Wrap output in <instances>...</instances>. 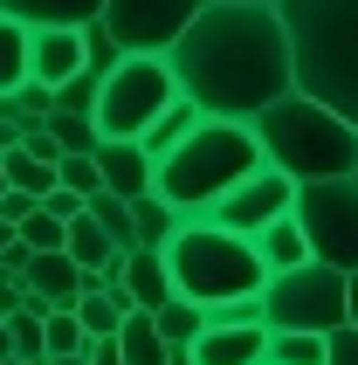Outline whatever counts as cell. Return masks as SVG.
<instances>
[{"label":"cell","instance_id":"cell-1","mask_svg":"<svg viewBox=\"0 0 358 365\" xmlns=\"http://www.w3.org/2000/svg\"><path fill=\"white\" fill-rule=\"evenodd\" d=\"M165 69L200 118H227V124H255L269 103L297 90L282 21L276 7H255V0H207V14L179 35Z\"/></svg>","mask_w":358,"mask_h":365},{"label":"cell","instance_id":"cell-2","mask_svg":"<svg viewBox=\"0 0 358 365\" xmlns=\"http://www.w3.org/2000/svg\"><path fill=\"white\" fill-rule=\"evenodd\" d=\"M297 97L358 131V0H276Z\"/></svg>","mask_w":358,"mask_h":365},{"label":"cell","instance_id":"cell-3","mask_svg":"<svg viewBox=\"0 0 358 365\" xmlns=\"http://www.w3.org/2000/svg\"><path fill=\"white\" fill-rule=\"evenodd\" d=\"M248 173H262L255 124L200 118L193 131H186V145H173L159 159V200L173 207L179 221H200V214H214Z\"/></svg>","mask_w":358,"mask_h":365},{"label":"cell","instance_id":"cell-4","mask_svg":"<svg viewBox=\"0 0 358 365\" xmlns=\"http://www.w3.org/2000/svg\"><path fill=\"white\" fill-rule=\"evenodd\" d=\"M255 145H262V165L282 173V180H297V186L358 180V131L344 118H331L324 103L297 97V90L255 118Z\"/></svg>","mask_w":358,"mask_h":365},{"label":"cell","instance_id":"cell-5","mask_svg":"<svg viewBox=\"0 0 358 365\" xmlns=\"http://www.w3.org/2000/svg\"><path fill=\"white\" fill-rule=\"evenodd\" d=\"M165 276H173V297L200 310H220V304H241V297H262L269 289V269H262L255 242H241L214 221H186L165 242Z\"/></svg>","mask_w":358,"mask_h":365},{"label":"cell","instance_id":"cell-6","mask_svg":"<svg viewBox=\"0 0 358 365\" xmlns=\"http://www.w3.org/2000/svg\"><path fill=\"white\" fill-rule=\"evenodd\" d=\"M262 317H269V331L331 338V331L352 324V276H338V269H324V262H303V269H290V276H269Z\"/></svg>","mask_w":358,"mask_h":365},{"label":"cell","instance_id":"cell-7","mask_svg":"<svg viewBox=\"0 0 358 365\" xmlns=\"http://www.w3.org/2000/svg\"><path fill=\"white\" fill-rule=\"evenodd\" d=\"M173 97H179V83H173V69L159 56H124L97 90V138L103 145H138L165 118Z\"/></svg>","mask_w":358,"mask_h":365},{"label":"cell","instance_id":"cell-8","mask_svg":"<svg viewBox=\"0 0 358 365\" xmlns=\"http://www.w3.org/2000/svg\"><path fill=\"white\" fill-rule=\"evenodd\" d=\"M290 221L303 227L310 262L338 269V276H358V180L297 186V214H290Z\"/></svg>","mask_w":358,"mask_h":365},{"label":"cell","instance_id":"cell-9","mask_svg":"<svg viewBox=\"0 0 358 365\" xmlns=\"http://www.w3.org/2000/svg\"><path fill=\"white\" fill-rule=\"evenodd\" d=\"M207 14V0H103V28L118 35L124 56H173L179 35Z\"/></svg>","mask_w":358,"mask_h":365},{"label":"cell","instance_id":"cell-10","mask_svg":"<svg viewBox=\"0 0 358 365\" xmlns=\"http://www.w3.org/2000/svg\"><path fill=\"white\" fill-rule=\"evenodd\" d=\"M290 214H297V180H282V173L262 165V173H248V180H241L214 214H200V221H214V227H227V235H241V242H255L262 227L290 221Z\"/></svg>","mask_w":358,"mask_h":365},{"label":"cell","instance_id":"cell-11","mask_svg":"<svg viewBox=\"0 0 358 365\" xmlns=\"http://www.w3.org/2000/svg\"><path fill=\"white\" fill-rule=\"evenodd\" d=\"M111 297L124 304V317H131V310H138V317H159V310L173 304L165 255H159V248H131V255H124V269L111 276Z\"/></svg>","mask_w":358,"mask_h":365},{"label":"cell","instance_id":"cell-12","mask_svg":"<svg viewBox=\"0 0 358 365\" xmlns=\"http://www.w3.org/2000/svg\"><path fill=\"white\" fill-rule=\"evenodd\" d=\"M97 180H103V193H118L124 207H138V200L159 193V165H152L145 145H97Z\"/></svg>","mask_w":358,"mask_h":365},{"label":"cell","instance_id":"cell-13","mask_svg":"<svg viewBox=\"0 0 358 365\" xmlns=\"http://www.w3.org/2000/svg\"><path fill=\"white\" fill-rule=\"evenodd\" d=\"M83 76V35L76 28H41V35H28V83H41V90H62V83Z\"/></svg>","mask_w":358,"mask_h":365},{"label":"cell","instance_id":"cell-14","mask_svg":"<svg viewBox=\"0 0 358 365\" xmlns=\"http://www.w3.org/2000/svg\"><path fill=\"white\" fill-rule=\"evenodd\" d=\"M0 14L21 21L28 35H41V28H90V21H103V0H0Z\"/></svg>","mask_w":358,"mask_h":365},{"label":"cell","instance_id":"cell-15","mask_svg":"<svg viewBox=\"0 0 358 365\" xmlns=\"http://www.w3.org/2000/svg\"><path fill=\"white\" fill-rule=\"evenodd\" d=\"M269 359V331H220L207 324L193 345V365H262Z\"/></svg>","mask_w":358,"mask_h":365},{"label":"cell","instance_id":"cell-16","mask_svg":"<svg viewBox=\"0 0 358 365\" xmlns=\"http://www.w3.org/2000/svg\"><path fill=\"white\" fill-rule=\"evenodd\" d=\"M76 324H83V338H90V345H103V338H118V324H124V304L111 297V283H103V276H90V283H83Z\"/></svg>","mask_w":358,"mask_h":365},{"label":"cell","instance_id":"cell-17","mask_svg":"<svg viewBox=\"0 0 358 365\" xmlns=\"http://www.w3.org/2000/svg\"><path fill=\"white\" fill-rule=\"evenodd\" d=\"M255 255H262V269H269V276H290V269L310 262V242H303L297 221H276V227H262V235H255Z\"/></svg>","mask_w":358,"mask_h":365},{"label":"cell","instance_id":"cell-18","mask_svg":"<svg viewBox=\"0 0 358 365\" xmlns=\"http://www.w3.org/2000/svg\"><path fill=\"white\" fill-rule=\"evenodd\" d=\"M118 359H124V365H165V359H173V345L159 338V324H152V317H138V310H131V317L118 324Z\"/></svg>","mask_w":358,"mask_h":365},{"label":"cell","instance_id":"cell-19","mask_svg":"<svg viewBox=\"0 0 358 365\" xmlns=\"http://www.w3.org/2000/svg\"><path fill=\"white\" fill-rule=\"evenodd\" d=\"M179 227H186V221H179V214L159 200V193L131 207V248H159V255H165V242H173Z\"/></svg>","mask_w":358,"mask_h":365},{"label":"cell","instance_id":"cell-20","mask_svg":"<svg viewBox=\"0 0 358 365\" xmlns=\"http://www.w3.org/2000/svg\"><path fill=\"white\" fill-rule=\"evenodd\" d=\"M193 124H200V110H193V103H186V97H173V103H165V118L159 124H152V131H145V152H152V165H159L165 159V152H173V145H186V131H193Z\"/></svg>","mask_w":358,"mask_h":365},{"label":"cell","instance_id":"cell-21","mask_svg":"<svg viewBox=\"0 0 358 365\" xmlns=\"http://www.w3.org/2000/svg\"><path fill=\"white\" fill-rule=\"evenodd\" d=\"M152 324H159V338H165L173 351H193V345H200V331H207V310L186 304V297H173V304H165Z\"/></svg>","mask_w":358,"mask_h":365},{"label":"cell","instance_id":"cell-22","mask_svg":"<svg viewBox=\"0 0 358 365\" xmlns=\"http://www.w3.org/2000/svg\"><path fill=\"white\" fill-rule=\"evenodd\" d=\"M7 193H21V200H48V193H56V165H41V159H28V152H7Z\"/></svg>","mask_w":358,"mask_h":365},{"label":"cell","instance_id":"cell-23","mask_svg":"<svg viewBox=\"0 0 358 365\" xmlns=\"http://www.w3.org/2000/svg\"><path fill=\"white\" fill-rule=\"evenodd\" d=\"M28 83V28L0 14V97H14Z\"/></svg>","mask_w":358,"mask_h":365},{"label":"cell","instance_id":"cell-24","mask_svg":"<svg viewBox=\"0 0 358 365\" xmlns=\"http://www.w3.org/2000/svg\"><path fill=\"white\" fill-rule=\"evenodd\" d=\"M14 235H21V248H28V255H62V242H69V227H62L56 214H41V207L14 227Z\"/></svg>","mask_w":358,"mask_h":365},{"label":"cell","instance_id":"cell-25","mask_svg":"<svg viewBox=\"0 0 358 365\" xmlns=\"http://www.w3.org/2000/svg\"><path fill=\"white\" fill-rule=\"evenodd\" d=\"M262 365H324V338H297V331H269V359Z\"/></svg>","mask_w":358,"mask_h":365},{"label":"cell","instance_id":"cell-26","mask_svg":"<svg viewBox=\"0 0 358 365\" xmlns=\"http://www.w3.org/2000/svg\"><path fill=\"white\" fill-rule=\"evenodd\" d=\"M124 62V48H118V35H111V28H103V21H90V28H83V69H90V76H111V69H118Z\"/></svg>","mask_w":358,"mask_h":365},{"label":"cell","instance_id":"cell-27","mask_svg":"<svg viewBox=\"0 0 358 365\" xmlns=\"http://www.w3.org/2000/svg\"><path fill=\"white\" fill-rule=\"evenodd\" d=\"M83 214H90V221H97V227H103V235H111V242H118V248H124V255H131V207H124V200H118V193H97V200L83 207Z\"/></svg>","mask_w":358,"mask_h":365},{"label":"cell","instance_id":"cell-28","mask_svg":"<svg viewBox=\"0 0 358 365\" xmlns=\"http://www.w3.org/2000/svg\"><path fill=\"white\" fill-rule=\"evenodd\" d=\"M97 90H103V76L83 69L76 83H62V90H56V110H62V118H90V124H97Z\"/></svg>","mask_w":358,"mask_h":365},{"label":"cell","instance_id":"cell-29","mask_svg":"<svg viewBox=\"0 0 358 365\" xmlns=\"http://www.w3.org/2000/svg\"><path fill=\"white\" fill-rule=\"evenodd\" d=\"M83 351H90V338H83L76 310H56L48 317V359H83Z\"/></svg>","mask_w":358,"mask_h":365},{"label":"cell","instance_id":"cell-30","mask_svg":"<svg viewBox=\"0 0 358 365\" xmlns=\"http://www.w3.org/2000/svg\"><path fill=\"white\" fill-rule=\"evenodd\" d=\"M56 186H69V193L90 207V200L103 193V180H97V152H90V159H62V165H56Z\"/></svg>","mask_w":358,"mask_h":365},{"label":"cell","instance_id":"cell-31","mask_svg":"<svg viewBox=\"0 0 358 365\" xmlns=\"http://www.w3.org/2000/svg\"><path fill=\"white\" fill-rule=\"evenodd\" d=\"M324 365H358V331H352V324L324 338Z\"/></svg>","mask_w":358,"mask_h":365},{"label":"cell","instance_id":"cell-32","mask_svg":"<svg viewBox=\"0 0 358 365\" xmlns=\"http://www.w3.org/2000/svg\"><path fill=\"white\" fill-rule=\"evenodd\" d=\"M41 214H56V221L69 227V221H83V200H76V193H69V186H56V193L41 200Z\"/></svg>","mask_w":358,"mask_h":365},{"label":"cell","instance_id":"cell-33","mask_svg":"<svg viewBox=\"0 0 358 365\" xmlns=\"http://www.w3.org/2000/svg\"><path fill=\"white\" fill-rule=\"evenodd\" d=\"M21 131H28V124H14V118H0V159H7V152H21Z\"/></svg>","mask_w":358,"mask_h":365},{"label":"cell","instance_id":"cell-34","mask_svg":"<svg viewBox=\"0 0 358 365\" xmlns=\"http://www.w3.org/2000/svg\"><path fill=\"white\" fill-rule=\"evenodd\" d=\"M83 359H90V365H124V359H118V338H103V345H90Z\"/></svg>","mask_w":358,"mask_h":365},{"label":"cell","instance_id":"cell-35","mask_svg":"<svg viewBox=\"0 0 358 365\" xmlns=\"http://www.w3.org/2000/svg\"><path fill=\"white\" fill-rule=\"evenodd\" d=\"M0 359H14V338H7V317H0Z\"/></svg>","mask_w":358,"mask_h":365},{"label":"cell","instance_id":"cell-36","mask_svg":"<svg viewBox=\"0 0 358 365\" xmlns=\"http://www.w3.org/2000/svg\"><path fill=\"white\" fill-rule=\"evenodd\" d=\"M21 242V235H14V227H7V221H0V255H7V248H14Z\"/></svg>","mask_w":358,"mask_h":365},{"label":"cell","instance_id":"cell-37","mask_svg":"<svg viewBox=\"0 0 358 365\" xmlns=\"http://www.w3.org/2000/svg\"><path fill=\"white\" fill-rule=\"evenodd\" d=\"M352 331H358V276H352Z\"/></svg>","mask_w":358,"mask_h":365},{"label":"cell","instance_id":"cell-38","mask_svg":"<svg viewBox=\"0 0 358 365\" xmlns=\"http://www.w3.org/2000/svg\"><path fill=\"white\" fill-rule=\"evenodd\" d=\"M48 365H90V359H48Z\"/></svg>","mask_w":358,"mask_h":365},{"label":"cell","instance_id":"cell-39","mask_svg":"<svg viewBox=\"0 0 358 365\" xmlns=\"http://www.w3.org/2000/svg\"><path fill=\"white\" fill-rule=\"evenodd\" d=\"M0 200H7V165H0Z\"/></svg>","mask_w":358,"mask_h":365},{"label":"cell","instance_id":"cell-40","mask_svg":"<svg viewBox=\"0 0 358 365\" xmlns=\"http://www.w3.org/2000/svg\"><path fill=\"white\" fill-rule=\"evenodd\" d=\"M255 7H276V0H255Z\"/></svg>","mask_w":358,"mask_h":365},{"label":"cell","instance_id":"cell-41","mask_svg":"<svg viewBox=\"0 0 358 365\" xmlns=\"http://www.w3.org/2000/svg\"><path fill=\"white\" fill-rule=\"evenodd\" d=\"M0 365H21V359H0Z\"/></svg>","mask_w":358,"mask_h":365}]
</instances>
